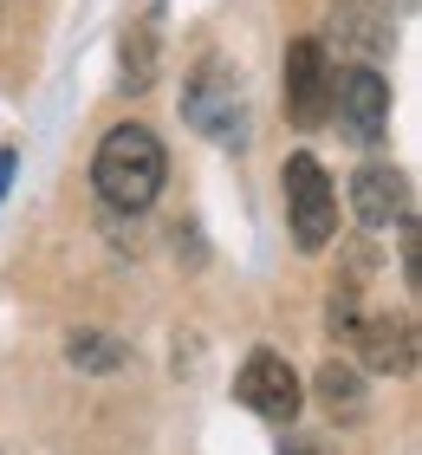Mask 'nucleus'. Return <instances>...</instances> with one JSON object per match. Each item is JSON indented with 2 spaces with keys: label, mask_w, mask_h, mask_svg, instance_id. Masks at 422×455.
<instances>
[{
  "label": "nucleus",
  "mask_w": 422,
  "mask_h": 455,
  "mask_svg": "<svg viewBox=\"0 0 422 455\" xmlns=\"http://www.w3.org/2000/svg\"><path fill=\"white\" fill-rule=\"evenodd\" d=\"M235 397L253 410V417H267V423H292L299 417V378H292V364L286 358H273V351H253V358L241 364V378H235Z\"/></svg>",
  "instance_id": "39448f33"
},
{
  "label": "nucleus",
  "mask_w": 422,
  "mask_h": 455,
  "mask_svg": "<svg viewBox=\"0 0 422 455\" xmlns=\"http://www.w3.org/2000/svg\"><path fill=\"white\" fill-rule=\"evenodd\" d=\"M7 182H13V150H0V196H7Z\"/></svg>",
  "instance_id": "4468645a"
},
{
  "label": "nucleus",
  "mask_w": 422,
  "mask_h": 455,
  "mask_svg": "<svg viewBox=\"0 0 422 455\" xmlns=\"http://www.w3.org/2000/svg\"><path fill=\"white\" fill-rule=\"evenodd\" d=\"M331 46L351 52L357 66H377V59L390 52V13L377 7V0H331Z\"/></svg>",
  "instance_id": "6e6552de"
},
{
  "label": "nucleus",
  "mask_w": 422,
  "mask_h": 455,
  "mask_svg": "<svg viewBox=\"0 0 422 455\" xmlns=\"http://www.w3.org/2000/svg\"><path fill=\"white\" fill-rule=\"evenodd\" d=\"M280 455H319V443H312V436H292V443H286Z\"/></svg>",
  "instance_id": "ddd939ff"
},
{
  "label": "nucleus",
  "mask_w": 422,
  "mask_h": 455,
  "mask_svg": "<svg viewBox=\"0 0 422 455\" xmlns=\"http://www.w3.org/2000/svg\"><path fill=\"white\" fill-rule=\"evenodd\" d=\"M182 117L195 124L202 137H215V143H235V137H241L247 111H241V78L227 72V59L208 52L202 66L188 72V85H182Z\"/></svg>",
  "instance_id": "f03ea898"
},
{
  "label": "nucleus",
  "mask_w": 422,
  "mask_h": 455,
  "mask_svg": "<svg viewBox=\"0 0 422 455\" xmlns=\"http://www.w3.org/2000/svg\"><path fill=\"white\" fill-rule=\"evenodd\" d=\"M319 397H325L331 410H357V403H364L357 371H351V364H325V371H319Z\"/></svg>",
  "instance_id": "9b49d317"
},
{
  "label": "nucleus",
  "mask_w": 422,
  "mask_h": 455,
  "mask_svg": "<svg viewBox=\"0 0 422 455\" xmlns=\"http://www.w3.org/2000/svg\"><path fill=\"white\" fill-rule=\"evenodd\" d=\"M66 358L84 364V371H117V364H123V345L104 339V332H78V339L66 345Z\"/></svg>",
  "instance_id": "9d476101"
},
{
  "label": "nucleus",
  "mask_w": 422,
  "mask_h": 455,
  "mask_svg": "<svg viewBox=\"0 0 422 455\" xmlns=\"http://www.w3.org/2000/svg\"><path fill=\"white\" fill-rule=\"evenodd\" d=\"M286 221H292V241L306 254H319L338 235V196L319 170V156H286Z\"/></svg>",
  "instance_id": "7ed1b4c3"
},
{
  "label": "nucleus",
  "mask_w": 422,
  "mask_h": 455,
  "mask_svg": "<svg viewBox=\"0 0 422 455\" xmlns=\"http://www.w3.org/2000/svg\"><path fill=\"white\" fill-rule=\"evenodd\" d=\"M150 78H156V72H150V33H137V39L123 33V85L143 92Z\"/></svg>",
  "instance_id": "f8f14e48"
},
{
  "label": "nucleus",
  "mask_w": 422,
  "mask_h": 455,
  "mask_svg": "<svg viewBox=\"0 0 422 455\" xmlns=\"http://www.w3.org/2000/svg\"><path fill=\"white\" fill-rule=\"evenodd\" d=\"M351 209L364 228H403L416 221V202H410V176L390 170V163H364L351 176Z\"/></svg>",
  "instance_id": "0eeeda50"
},
{
  "label": "nucleus",
  "mask_w": 422,
  "mask_h": 455,
  "mask_svg": "<svg viewBox=\"0 0 422 455\" xmlns=\"http://www.w3.org/2000/svg\"><path fill=\"white\" fill-rule=\"evenodd\" d=\"M357 351H364L370 371H390V378H403L416 371V325L410 319H357Z\"/></svg>",
  "instance_id": "1a4fd4ad"
},
{
  "label": "nucleus",
  "mask_w": 422,
  "mask_h": 455,
  "mask_svg": "<svg viewBox=\"0 0 422 455\" xmlns=\"http://www.w3.org/2000/svg\"><path fill=\"white\" fill-rule=\"evenodd\" d=\"M286 111L292 124H325L331 111V59H325V39H292L286 46Z\"/></svg>",
  "instance_id": "423d86ee"
},
{
  "label": "nucleus",
  "mask_w": 422,
  "mask_h": 455,
  "mask_svg": "<svg viewBox=\"0 0 422 455\" xmlns=\"http://www.w3.org/2000/svg\"><path fill=\"white\" fill-rule=\"evenodd\" d=\"M338 131H345L351 143H377L390 131V85L377 66H351V72H331V111Z\"/></svg>",
  "instance_id": "20e7f679"
},
{
  "label": "nucleus",
  "mask_w": 422,
  "mask_h": 455,
  "mask_svg": "<svg viewBox=\"0 0 422 455\" xmlns=\"http://www.w3.org/2000/svg\"><path fill=\"white\" fill-rule=\"evenodd\" d=\"M163 176H169V156H163V143L143 131V124H117V131L98 143V156H92L98 196L111 202V209H123V215L150 209L163 196Z\"/></svg>",
  "instance_id": "f257e3e1"
}]
</instances>
